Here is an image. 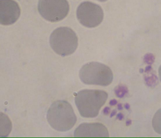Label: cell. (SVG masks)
Returning <instances> with one entry per match:
<instances>
[{
	"label": "cell",
	"mask_w": 161,
	"mask_h": 138,
	"mask_svg": "<svg viewBox=\"0 0 161 138\" xmlns=\"http://www.w3.org/2000/svg\"><path fill=\"white\" fill-rule=\"evenodd\" d=\"M0 13V22L2 25L13 24L20 16V7L13 0H1Z\"/></svg>",
	"instance_id": "ba28073f"
},
{
	"label": "cell",
	"mask_w": 161,
	"mask_h": 138,
	"mask_svg": "<svg viewBox=\"0 0 161 138\" xmlns=\"http://www.w3.org/2000/svg\"><path fill=\"white\" fill-rule=\"evenodd\" d=\"M108 98V94L106 91L85 89L77 93L75 96V103L82 117L95 118L97 116Z\"/></svg>",
	"instance_id": "6da1fadb"
},
{
	"label": "cell",
	"mask_w": 161,
	"mask_h": 138,
	"mask_svg": "<svg viewBox=\"0 0 161 138\" xmlns=\"http://www.w3.org/2000/svg\"><path fill=\"white\" fill-rule=\"evenodd\" d=\"M98 1H99L100 2H105L107 1V0H98Z\"/></svg>",
	"instance_id": "30bf717a"
},
{
	"label": "cell",
	"mask_w": 161,
	"mask_h": 138,
	"mask_svg": "<svg viewBox=\"0 0 161 138\" xmlns=\"http://www.w3.org/2000/svg\"><path fill=\"white\" fill-rule=\"evenodd\" d=\"M50 44L56 54L64 57L72 54L76 50L78 46V38L71 28L59 27L51 34Z\"/></svg>",
	"instance_id": "277c9868"
},
{
	"label": "cell",
	"mask_w": 161,
	"mask_h": 138,
	"mask_svg": "<svg viewBox=\"0 0 161 138\" xmlns=\"http://www.w3.org/2000/svg\"><path fill=\"white\" fill-rule=\"evenodd\" d=\"M76 138H107L108 130L104 125L99 123H85L80 125L74 132Z\"/></svg>",
	"instance_id": "52a82bcc"
},
{
	"label": "cell",
	"mask_w": 161,
	"mask_h": 138,
	"mask_svg": "<svg viewBox=\"0 0 161 138\" xmlns=\"http://www.w3.org/2000/svg\"><path fill=\"white\" fill-rule=\"evenodd\" d=\"M79 75L82 82L87 85L107 86L114 79L112 70L108 65L96 62L83 65Z\"/></svg>",
	"instance_id": "3957f363"
},
{
	"label": "cell",
	"mask_w": 161,
	"mask_h": 138,
	"mask_svg": "<svg viewBox=\"0 0 161 138\" xmlns=\"http://www.w3.org/2000/svg\"><path fill=\"white\" fill-rule=\"evenodd\" d=\"M47 120L53 129L65 132L71 130L75 126L77 118L72 106L68 101L58 100L49 107Z\"/></svg>",
	"instance_id": "7a4b0ae2"
},
{
	"label": "cell",
	"mask_w": 161,
	"mask_h": 138,
	"mask_svg": "<svg viewBox=\"0 0 161 138\" xmlns=\"http://www.w3.org/2000/svg\"><path fill=\"white\" fill-rule=\"evenodd\" d=\"M38 9L45 20L56 23L66 17L70 6L67 0H39Z\"/></svg>",
	"instance_id": "5b68a950"
},
{
	"label": "cell",
	"mask_w": 161,
	"mask_h": 138,
	"mask_svg": "<svg viewBox=\"0 0 161 138\" xmlns=\"http://www.w3.org/2000/svg\"><path fill=\"white\" fill-rule=\"evenodd\" d=\"M161 110H158V112L156 114L154 117L153 120V126L154 130H155L156 131L157 133L161 134V131H160V118H161Z\"/></svg>",
	"instance_id": "9c48e42d"
},
{
	"label": "cell",
	"mask_w": 161,
	"mask_h": 138,
	"mask_svg": "<svg viewBox=\"0 0 161 138\" xmlns=\"http://www.w3.org/2000/svg\"><path fill=\"white\" fill-rule=\"evenodd\" d=\"M77 18L82 25L87 28H95L103 21L104 12L102 8L91 2H84L76 11Z\"/></svg>",
	"instance_id": "8992f818"
}]
</instances>
